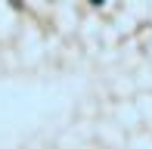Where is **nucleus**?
<instances>
[{
  "label": "nucleus",
  "instance_id": "f257e3e1",
  "mask_svg": "<svg viewBox=\"0 0 152 149\" xmlns=\"http://www.w3.org/2000/svg\"><path fill=\"white\" fill-rule=\"evenodd\" d=\"M93 3H102V0H93Z\"/></svg>",
  "mask_w": 152,
  "mask_h": 149
}]
</instances>
